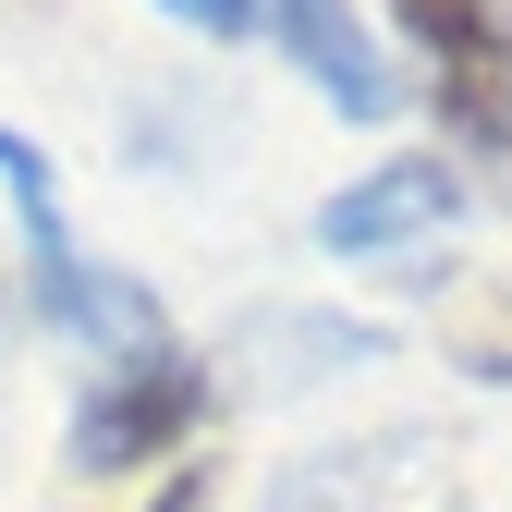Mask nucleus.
Wrapping results in <instances>:
<instances>
[{
  "instance_id": "nucleus-1",
  "label": "nucleus",
  "mask_w": 512,
  "mask_h": 512,
  "mask_svg": "<svg viewBox=\"0 0 512 512\" xmlns=\"http://www.w3.org/2000/svg\"><path fill=\"white\" fill-rule=\"evenodd\" d=\"M391 13L439 61V122L464 147H512V0H391Z\"/></svg>"
},
{
  "instance_id": "nucleus-2",
  "label": "nucleus",
  "mask_w": 512,
  "mask_h": 512,
  "mask_svg": "<svg viewBox=\"0 0 512 512\" xmlns=\"http://www.w3.org/2000/svg\"><path fill=\"white\" fill-rule=\"evenodd\" d=\"M183 415H196V366L183 354H147V366H110V391L74 415V464L86 476H122V464H159Z\"/></svg>"
},
{
  "instance_id": "nucleus-3",
  "label": "nucleus",
  "mask_w": 512,
  "mask_h": 512,
  "mask_svg": "<svg viewBox=\"0 0 512 512\" xmlns=\"http://www.w3.org/2000/svg\"><path fill=\"white\" fill-rule=\"evenodd\" d=\"M452 208H464V183L439 171V159H391V171H366L354 196H330V208H317V244H330V256H378V244L439 232Z\"/></svg>"
},
{
  "instance_id": "nucleus-4",
  "label": "nucleus",
  "mask_w": 512,
  "mask_h": 512,
  "mask_svg": "<svg viewBox=\"0 0 512 512\" xmlns=\"http://www.w3.org/2000/svg\"><path fill=\"white\" fill-rule=\"evenodd\" d=\"M244 13H256V25H281V49H293L305 74H317V86H330V98L354 110V122H378V110L403 98L391 74H378V49H366V25L342 13V0H244Z\"/></svg>"
},
{
  "instance_id": "nucleus-5",
  "label": "nucleus",
  "mask_w": 512,
  "mask_h": 512,
  "mask_svg": "<svg viewBox=\"0 0 512 512\" xmlns=\"http://www.w3.org/2000/svg\"><path fill=\"white\" fill-rule=\"evenodd\" d=\"M171 13H183V25H196V37H244V25H256V13H244V0H171Z\"/></svg>"
},
{
  "instance_id": "nucleus-6",
  "label": "nucleus",
  "mask_w": 512,
  "mask_h": 512,
  "mask_svg": "<svg viewBox=\"0 0 512 512\" xmlns=\"http://www.w3.org/2000/svg\"><path fill=\"white\" fill-rule=\"evenodd\" d=\"M147 512H208V476H196V464H183V476H171V488H159Z\"/></svg>"
}]
</instances>
